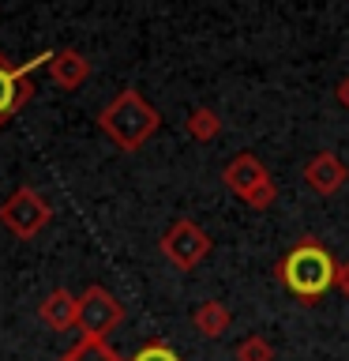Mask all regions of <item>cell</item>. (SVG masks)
Returning a JSON list of instances; mask_svg holds the SVG:
<instances>
[{
    "label": "cell",
    "mask_w": 349,
    "mask_h": 361,
    "mask_svg": "<svg viewBox=\"0 0 349 361\" xmlns=\"http://www.w3.org/2000/svg\"><path fill=\"white\" fill-rule=\"evenodd\" d=\"M38 320L49 331H72V327H79V298L64 286L49 290L38 305Z\"/></svg>",
    "instance_id": "obj_9"
},
{
    "label": "cell",
    "mask_w": 349,
    "mask_h": 361,
    "mask_svg": "<svg viewBox=\"0 0 349 361\" xmlns=\"http://www.w3.org/2000/svg\"><path fill=\"white\" fill-rule=\"evenodd\" d=\"M274 275H278V282H281V286H286L297 301L315 305L326 290H334L338 259L326 252V248L315 241V237H300V241L278 259Z\"/></svg>",
    "instance_id": "obj_1"
},
{
    "label": "cell",
    "mask_w": 349,
    "mask_h": 361,
    "mask_svg": "<svg viewBox=\"0 0 349 361\" xmlns=\"http://www.w3.org/2000/svg\"><path fill=\"white\" fill-rule=\"evenodd\" d=\"M338 102H342V106L349 109V75L342 79V83H338Z\"/></svg>",
    "instance_id": "obj_17"
},
{
    "label": "cell",
    "mask_w": 349,
    "mask_h": 361,
    "mask_svg": "<svg viewBox=\"0 0 349 361\" xmlns=\"http://www.w3.org/2000/svg\"><path fill=\"white\" fill-rule=\"evenodd\" d=\"M98 128L109 135V143L117 147V151L135 154L158 128H162V113H158L135 87H124L117 98H109V106H101Z\"/></svg>",
    "instance_id": "obj_2"
},
{
    "label": "cell",
    "mask_w": 349,
    "mask_h": 361,
    "mask_svg": "<svg viewBox=\"0 0 349 361\" xmlns=\"http://www.w3.org/2000/svg\"><path fill=\"white\" fill-rule=\"evenodd\" d=\"M158 248H162V256H165L177 271H196V267L203 264V259H207V256L214 252V241H210V233L203 230L199 222H191V219H177V222L162 233Z\"/></svg>",
    "instance_id": "obj_6"
},
{
    "label": "cell",
    "mask_w": 349,
    "mask_h": 361,
    "mask_svg": "<svg viewBox=\"0 0 349 361\" xmlns=\"http://www.w3.org/2000/svg\"><path fill=\"white\" fill-rule=\"evenodd\" d=\"M334 286L349 298V264H338V279H334Z\"/></svg>",
    "instance_id": "obj_16"
},
{
    "label": "cell",
    "mask_w": 349,
    "mask_h": 361,
    "mask_svg": "<svg viewBox=\"0 0 349 361\" xmlns=\"http://www.w3.org/2000/svg\"><path fill=\"white\" fill-rule=\"evenodd\" d=\"M49 79L61 90H79L90 79V61L79 49H56L49 61Z\"/></svg>",
    "instance_id": "obj_10"
},
{
    "label": "cell",
    "mask_w": 349,
    "mask_h": 361,
    "mask_svg": "<svg viewBox=\"0 0 349 361\" xmlns=\"http://www.w3.org/2000/svg\"><path fill=\"white\" fill-rule=\"evenodd\" d=\"M222 180L248 211H270L278 200V185H274V177H270V169L248 151L229 158V166L222 169Z\"/></svg>",
    "instance_id": "obj_3"
},
{
    "label": "cell",
    "mask_w": 349,
    "mask_h": 361,
    "mask_svg": "<svg viewBox=\"0 0 349 361\" xmlns=\"http://www.w3.org/2000/svg\"><path fill=\"white\" fill-rule=\"evenodd\" d=\"M53 61V53H38V56H30V61H23V64H11L4 53H0V132L11 124V117L23 109V106H30V98H34V83H30V72L34 68H42V64H49Z\"/></svg>",
    "instance_id": "obj_7"
},
{
    "label": "cell",
    "mask_w": 349,
    "mask_h": 361,
    "mask_svg": "<svg viewBox=\"0 0 349 361\" xmlns=\"http://www.w3.org/2000/svg\"><path fill=\"white\" fill-rule=\"evenodd\" d=\"M345 180H349V169L334 151H319L304 162V185H308L315 196H334V192L345 188Z\"/></svg>",
    "instance_id": "obj_8"
},
{
    "label": "cell",
    "mask_w": 349,
    "mask_h": 361,
    "mask_svg": "<svg viewBox=\"0 0 349 361\" xmlns=\"http://www.w3.org/2000/svg\"><path fill=\"white\" fill-rule=\"evenodd\" d=\"M233 357L236 361H274V343L263 338V335H248V338L236 343Z\"/></svg>",
    "instance_id": "obj_14"
},
{
    "label": "cell",
    "mask_w": 349,
    "mask_h": 361,
    "mask_svg": "<svg viewBox=\"0 0 349 361\" xmlns=\"http://www.w3.org/2000/svg\"><path fill=\"white\" fill-rule=\"evenodd\" d=\"M229 324H233V312H229V305H222V301H203L199 309L191 312V327H196L203 338H222L229 331Z\"/></svg>",
    "instance_id": "obj_11"
},
{
    "label": "cell",
    "mask_w": 349,
    "mask_h": 361,
    "mask_svg": "<svg viewBox=\"0 0 349 361\" xmlns=\"http://www.w3.org/2000/svg\"><path fill=\"white\" fill-rule=\"evenodd\" d=\"M124 324V301L106 286H87L79 293V338H101L109 343V331Z\"/></svg>",
    "instance_id": "obj_5"
},
{
    "label": "cell",
    "mask_w": 349,
    "mask_h": 361,
    "mask_svg": "<svg viewBox=\"0 0 349 361\" xmlns=\"http://www.w3.org/2000/svg\"><path fill=\"white\" fill-rule=\"evenodd\" d=\"M61 361H124V357L109 343H101V338H79Z\"/></svg>",
    "instance_id": "obj_13"
},
{
    "label": "cell",
    "mask_w": 349,
    "mask_h": 361,
    "mask_svg": "<svg viewBox=\"0 0 349 361\" xmlns=\"http://www.w3.org/2000/svg\"><path fill=\"white\" fill-rule=\"evenodd\" d=\"M188 135L196 143H214L222 135V117H218V109H210V106H196L188 113Z\"/></svg>",
    "instance_id": "obj_12"
},
{
    "label": "cell",
    "mask_w": 349,
    "mask_h": 361,
    "mask_svg": "<svg viewBox=\"0 0 349 361\" xmlns=\"http://www.w3.org/2000/svg\"><path fill=\"white\" fill-rule=\"evenodd\" d=\"M49 222H53L49 200L30 185H19L11 196H4V203H0V226H4L11 237H19V241L38 237Z\"/></svg>",
    "instance_id": "obj_4"
},
{
    "label": "cell",
    "mask_w": 349,
    "mask_h": 361,
    "mask_svg": "<svg viewBox=\"0 0 349 361\" xmlns=\"http://www.w3.org/2000/svg\"><path fill=\"white\" fill-rule=\"evenodd\" d=\"M128 361H180V354L165 343V338H151V343H143L135 350V357H128Z\"/></svg>",
    "instance_id": "obj_15"
}]
</instances>
